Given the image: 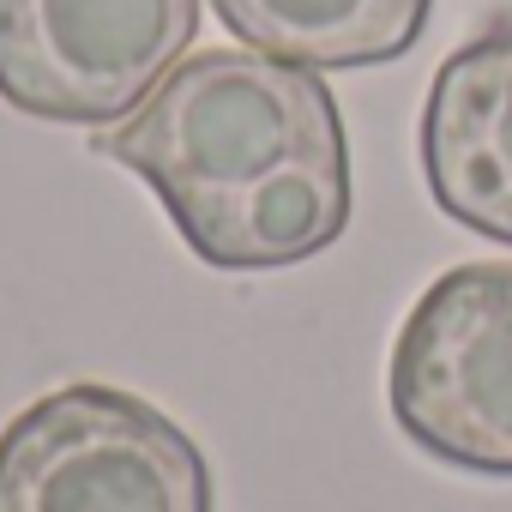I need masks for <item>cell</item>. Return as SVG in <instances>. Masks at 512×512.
Wrapping results in <instances>:
<instances>
[{
    "mask_svg": "<svg viewBox=\"0 0 512 512\" xmlns=\"http://www.w3.org/2000/svg\"><path fill=\"white\" fill-rule=\"evenodd\" d=\"M97 157L133 169L169 211L193 260L217 272H278L350 229V139L314 67L260 49L181 61Z\"/></svg>",
    "mask_w": 512,
    "mask_h": 512,
    "instance_id": "cell-1",
    "label": "cell"
},
{
    "mask_svg": "<svg viewBox=\"0 0 512 512\" xmlns=\"http://www.w3.org/2000/svg\"><path fill=\"white\" fill-rule=\"evenodd\" d=\"M0 512H211V464L139 392L73 380L0 428Z\"/></svg>",
    "mask_w": 512,
    "mask_h": 512,
    "instance_id": "cell-2",
    "label": "cell"
},
{
    "mask_svg": "<svg viewBox=\"0 0 512 512\" xmlns=\"http://www.w3.org/2000/svg\"><path fill=\"white\" fill-rule=\"evenodd\" d=\"M392 422L440 464L512 476V260L440 272L398 326Z\"/></svg>",
    "mask_w": 512,
    "mask_h": 512,
    "instance_id": "cell-3",
    "label": "cell"
},
{
    "mask_svg": "<svg viewBox=\"0 0 512 512\" xmlns=\"http://www.w3.org/2000/svg\"><path fill=\"white\" fill-rule=\"evenodd\" d=\"M199 0H0V97L31 121L115 127L187 55Z\"/></svg>",
    "mask_w": 512,
    "mask_h": 512,
    "instance_id": "cell-4",
    "label": "cell"
},
{
    "mask_svg": "<svg viewBox=\"0 0 512 512\" xmlns=\"http://www.w3.org/2000/svg\"><path fill=\"white\" fill-rule=\"evenodd\" d=\"M422 175L452 223L512 247V25L440 61L422 103Z\"/></svg>",
    "mask_w": 512,
    "mask_h": 512,
    "instance_id": "cell-5",
    "label": "cell"
},
{
    "mask_svg": "<svg viewBox=\"0 0 512 512\" xmlns=\"http://www.w3.org/2000/svg\"><path fill=\"white\" fill-rule=\"evenodd\" d=\"M211 7L247 49L338 73L410 55L428 31L434 0H211Z\"/></svg>",
    "mask_w": 512,
    "mask_h": 512,
    "instance_id": "cell-6",
    "label": "cell"
}]
</instances>
